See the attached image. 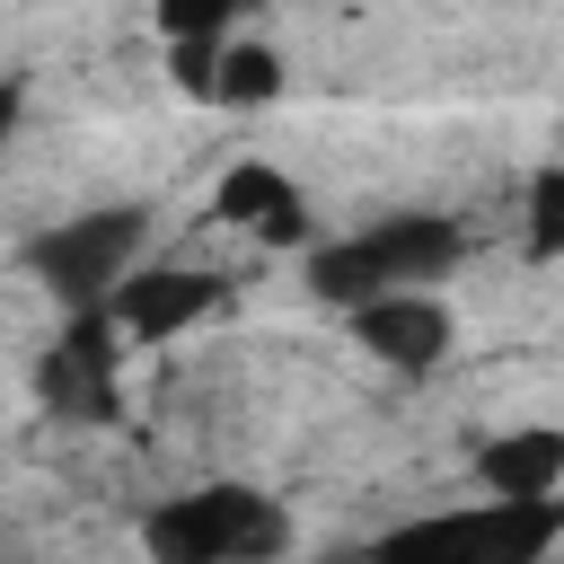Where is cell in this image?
<instances>
[{
  "mask_svg": "<svg viewBox=\"0 0 564 564\" xmlns=\"http://www.w3.org/2000/svg\"><path fill=\"white\" fill-rule=\"evenodd\" d=\"M564 538V494L546 502H458V511H423L405 529H388L370 546V564H538Z\"/></svg>",
  "mask_w": 564,
  "mask_h": 564,
  "instance_id": "1",
  "label": "cell"
},
{
  "mask_svg": "<svg viewBox=\"0 0 564 564\" xmlns=\"http://www.w3.org/2000/svg\"><path fill=\"white\" fill-rule=\"evenodd\" d=\"M141 546L150 564H264L291 546V520L256 485H194L141 520Z\"/></svg>",
  "mask_w": 564,
  "mask_h": 564,
  "instance_id": "2",
  "label": "cell"
},
{
  "mask_svg": "<svg viewBox=\"0 0 564 564\" xmlns=\"http://www.w3.org/2000/svg\"><path fill=\"white\" fill-rule=\"evenodd\" d=\"M141 212L132 203H106V212H70L53 220L44 238H26V273L62 300V308H106L115 282L141 264Z\"/></svg>",
  "mask_w": 564,
  "mask_h": 564,
  "instance_id": "3",
  "label": "cell"
},
{
  "mask_svg": "<svg viewBox=\"0 0 564 564\" xmlns=\"http://www.w3.org/2000/svg\"><path fill=\"white\" fill-rule=\"evenodd\" d=\"M35 397L62 423H115L123 414V335L106 308H70V326L35 361Z\"/></svg>",
  "mask_w": 564,
  "mask_h": 564,
  "instance_id": "4",
  "label": "cell"
},
{
  "mask_svg": "<svg viewBox=\"0 0 564 564\" xmlns=\"http://www.w3.org/2000/svg\"><path fill=\"white\" fill-rule=\"evenodd\" d=\"M220 300H229V282H220V273H203V264H132V273L115 282L106 317H115V335H123V344H167V335L203 326Z\"/></svg>",
  "mask_w": 564,
  "mask_h": 564,
  "instance_id": "5",
  "label": "cell"
},
{
  "mask_svg": "<svg viewBox=\"0 0 564 564\" xmlns=\"http://www.w3.org/2000/svg\"><path fill=\"white\" fill-rule=\"evenodd\" d=\"M352 344H361L370 361H388V370L423 379V370H441V361H449L458 317H449L432 291H379V300H361V308H352Z\"/></svg>",
  "mask_w": 564,
  "mask_h": 564,
  "instance_id": "6",
  "label": "cell"
},
{
  "mask_svg": "<svg viewBox=\"0 0 564 564\" xmlns=\"http://www.w3.org/2000/svg\"><path fill=\"white\" fill-rule=\"evenodd\" d=\"M361 238V256L379 264V282L388 291H432L449 264H458V220L449 212H388V220H370V229H352Z\"/></svg>",
  "mask_w": 564,
  "mask_h": 564,
  "instance_id": "7",
  "label": "cell"
},
{
  "mask_svg": "<svg viewBox=\"0 0 564 564\" xmlns=\"http://www.w3.org/2000/svg\"><path fill=\"white\" fill-rule=\"evenodd\" d=\"M212 220L256 229L264 247H300V238H308V194H300L273 159H238V167H220V185H212Z\"/></svg>",
  "mask_w": 564,
  "mask_h": 564,
  "instance_id": "8",
  "label": "cell"
},
{
  "mask_svg": "<svg viewBox=\"0 0 564 564\" xmlns=\"http://www.w3.org/2000/svg\"><path fill=\"white\" fill-rule=\"evenodd\" d=\"M476 485L502 502H546L564 494V423H511L476 449Z\"/></svg>",
  "mask_w": 564,
  "mask_h": 564,
  "instance_id": "9",
  "label": "cell"
},
{
  "mask_svg": "<svg viewBox=\"0 0 564 564\" xmlns=\"http://www.w3.org/2000/svg\"><path fill=\"white\" fill-rule=\"evenodd\" d=\"M273 97H282V53H273V44H220V53H212V88H203V106L256 115V106H273Z\"/></svg>",
  "mask_w": 564,
  "mask_h": 564,
  "instance_id": "10",
  "label": "cell"
},
{
  "mask_svg": "<svg viewBox=\"0 0 564 564\" xmlns=\"http://www.w3.org/2000/svg\"><path fill=\"white\" fill-rule=\"evenodd\" d=\"M308 291H317L326 308H344V317H352V308H361V300H379L388 282H379V264L361 256V238H335V247H317V256H308Z\"/></svg>",
  "mask_w": 564,
  "mask_h": 564,
  "instance_id": "11",
  "label": "cell"
},
{
  "mask_svg": "<svg viewBox=\"0 0 564 564\" xmlns=\"http://www.w3.org/2000/svg\"><path fill=\"white\" fill-rule=\"evenodd\" d=\"M529 264H555L564 256V167H538L529 176V229H520Z\"/></svg>",
  "mask_w": 564,
  "mask_h": 564,
  "instance_id": "12",
  "label": "cell"
},
{
  "mask_svg": "<svg viewBox=\"0 0 564 564\" xmlns=\"http://www.w3.org/2000/svg\"><path fill=\"white\" fill-rule=\"evenodd\" d=\"M247 0H159V35L167 44H229V18Z\"/></svg>",
  "mask_w": 564,
  "mask_h": 564,
  "instance_id": "13",
  "label": "cell"
},
{
  "mask_svg": "<svg viewBox=\"0 0 564 564\" xmlns=\"http://www.w3.org/2000/svg\"><path fill=\"white\" fill-rule=\"evenodd\" d=\"M212 53H220V44H167V70H176V88H185V97H203V88H212Z\"/></svg>",
  "mask_w": 564,
  "mask_h": 564,
  "instance_id": "14",
  "label": "cell"
},
{
  "mask_svg": "<svg viewBox=\"0 0 564 564\" xmlns=\"http://www.w3.org/2000/svg\"><path fill=\"white\" fill-rule=\"evenodd\" d=\"M18 115H26V79H0V141L18 132Z\"/></svg>",
  "mask_w": 564,
  "mask_h": 564,
  "instance_id": "15",
  "label": "cell"
}]
</instances>
